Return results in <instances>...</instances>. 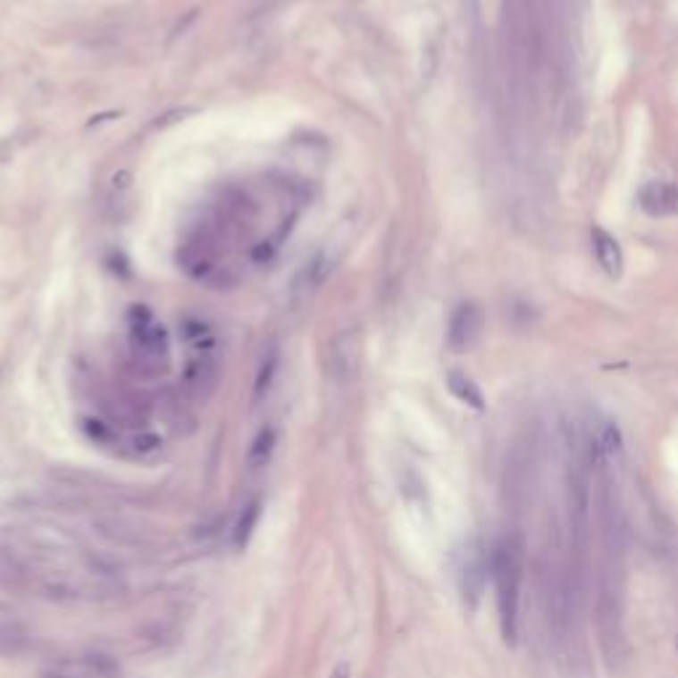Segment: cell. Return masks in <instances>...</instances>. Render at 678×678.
Segmentation results:
<instances>
[{
  "label": "cell",
  "mask_w": 678,
  "mask_h": 678,
  "mask_svg": "<svg viewBox=\"0 0 678 678\" xmlns=\"http://www.w3.org/2000/svg\"><path fill=\"white\" fill-rule=\"evenodd\" d=\"M523 570H525V543L517 532L504 535L490 557V575L496 583V607L501 636L509 647L517 644L520 636V591H523Z\"/></svg>",
  "instance_id": "obj_1"
},
{
  "label": "cell",
  "mask_w": 678,
  "mask_h": 678,
  "mask_svg": "<svg viewBox=\"0 0 678 678\" xmlns=\"http://www.w3.org/2000/svg\"><path fill=\"white\" fill-rule=\"evenodd\" d=\"M594 620L599 633L607 665L615 671L628 657V641L623 631V575H620V559L604 557L602 575L597 586V604H594Z\"/></svg>",
  "instance_id": "obj_2"
},
{
  "label": "cell",
  "mask_w": 678,
  "mask_h": 678,
  "mask_svg": "<svg viewBox=\"0 0 678 678\" xmlns=\"http://www.w3.org/2000/svg\"><path fill=\"white\" fill-rule=\"evenodd\" d=\"M40 678H122V665L109 655H67L48 663Z\"/></svg>",
  "instance_id": "obj_3"
},
{
  "label": "cell",
  "mask_w": 678,
  "mask_h": 678,
  "mask_svg": "<svg viewBox=\"0 0 678 678\" xmlns=\"http://www.w3.org/2000/svg\"><path fill=\"white\" fill-rule=\"evenodd\" d=\"M482 331V310L474 302H464L453 310L448 323V345L456 353H466L474 347Z\"/></svg>",
  "instance_id": "obj_4"
},
{
  "label": "cell",
  "mask_w": 678,
  "mask_h": 678,
  "mask_svg": "<svg viewBox=\"0 0 678 678\" xmlns=\"http://www.w3.org/2000/svg\"><path fill=\"white\" fill-rule=\"evenodd\" d=\"M485 573H488V562L482 557V548L480 546H466L464 551V559H461V567H458V581H461V594H464V602L469 607H474L480 594H482V586H485Z\"/></svg>",
  "instance_id": "obj_5"
},
{
  "label": "cell",
  "mask_w": 678,
  "mask_h": 678,
  "mask_svg": "<svg viewBox=\"0 0 678 678\" xmlns=\"http://www.w3.org/2000/svg\"><path fill=\"white\" fill-rule=\"evenodd\" d=\"M639 207L652 218H668L678 213V188L668 180H649L639 191Z\"/></svg>",
  "instance_id": "obj_6"
},
{
  "label": "cell",
  "mask_w": 678,
  "mask_h": 678,
  "mask_svg": "<svg viewBox=\"0 0 678 678\" xmlns=\"http://www.w3.org/2000/svg\"><path fill=\"white\" fill-rule=\"evenodd\" d=\"M591 247L597 255V263L602 265V271L609 279H617L623 273V249L617 244V239L604 230V228H591Z\"/></svg>",
  "instance_id": "obj_7"
},
{
  "label": "cell",
  "mask_w": 678,
  "mask_h": 678,
  "mask_svg": "<svg viewBox=\"0 0 678 678\" xmlns=\"http://www.w3.org/2000/svg\"><path fill=\"white\" fill-rule=\"evenodd\" d=\"M273 451H276V430L273 427H263L255 440L249 443V451H247V469L249 472H260L271 464L273 458Z\"/></svg>",
  "instance_id": "obj_8"
},
{
  "label": "cell",
  "mask_w": 678,
  "mask_h": 678,
  "mask_svg": "<svg viewBox=\"0 0 678 678\" xmlns=\"http://www.w3.org/2000/svg\"><path fill=\"white\" fill-rule=\"evenodd\" d=\"M133 345L144 353V356H159L167 350V337L164 329L151 323V318H146V323H136L133 326Z\"/></svg>",
  "instance_id": "obj_9"
},
{
  "label": "cell",
  "mask_w": 678,
  "mask_h": 678,
  "mask_svg": "<svg viewBox=\"0 0 678 678\" xmlns=\"http://www.w3.org/2000/svg\"><path fill=\"white\" fill-rule=\"evenodd\" d=\"M448 389H451L461 403H466L469 408H474V411H482V408H485V398H482L480 387L466 377V374L451 372V374H448Z\"/></svg>",
  "instance_id": "obj_10"
},
{
  "label": "cell",
  "mask_w": 678,
  "mask_h": 678,
  "mask_svg": "<svg viewBox=\"0 0 678 678\" xmlns=\"http://www.w3.org/2000/svg\"><path fill=\"white\" fill-rule=\"evenodd\" d=\"M276 372H279V350H268L260 361V369H257V377H255V389H252V400L260 403L271 387H273V379H276Z\"/></svg>",
  "instance_id": "obj_11"
},
{
  "label": "cell",
  "mask_w": 678,
  "mask_h": 678,
  "mask_svg": "<svg viewBox=\"0 0 678 678\" xmlns=\"http://www.w3.org/2000/svg\"><path fill=\"white\" fill-rule=\"evenodd\" d=\"M257 520H260V501H249V504L244 506V512L239 515L236 528H233V538H230V543H233L236 551L247 548L252 532L257 528Z\"/></svg>",
  "instance_id": "obj_12"
},
{
  "label": "cell",
  "mask_w": 678,
  "mask_h": 678,
  "mask_svg": "<svg viewBox=\"0 0 678 678\" xmlns=\"http://www.w3.org/2000/svg\"><path fill=\"white\" fill-rule=\"evenodd\" d=\"M24 647H27V633L16 623L0 620V655L13 657V655L24 652Z\"/></svg>",
  "instance_id": "obj_13"
},
{
  "label": "cell",
  "mask_w": 678,
  "mask_h": 678,
  "mask_svg": "<svg viewBox=\"0 0 678 678\" xmlns=\"http://www.w3.org/2000/svg\"><path fill=\"white\" fill-rule=\"evenodd\" d=\"M329 678H350V665H347V663H339V665L331 671V676Z\"/></svg>",
  "instance_id": "obj_14"
}]
</instances>
